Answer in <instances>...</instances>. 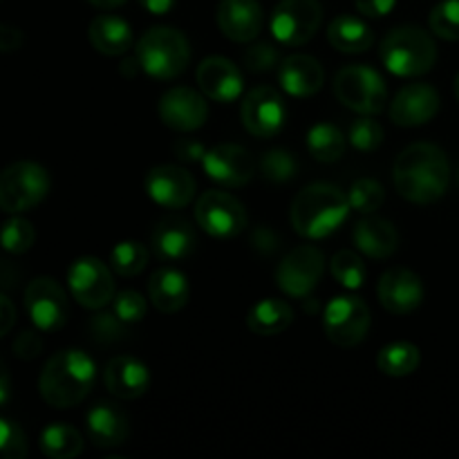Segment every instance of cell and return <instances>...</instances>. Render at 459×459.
Returning <instances> with one entry per match:
<instances>
[{
    "instance_id": "cell-1",
    "label": "cell",
    "mask_w": 459,
    "mask_h": 459,
    "mask_svg": "<svg viewBox=\"0 0 459 459\" xmlns=\"http://www.w3.org/2000/svg\"><path fill=\"white\" fill-rule=\"evenodd\" d=\"M394 188L412 204H433L446 193L451 164L446 152L429 142L411 143L399 152L393 169Z\"/></svg>"
},
{
    "instance_id": "cell-2",
    "label": "cell",
    "mask_w": 459,
    "mask_h": 459,
    "mask_svg": "<svg viewBox=\"0 0 459 459\" xmlns=\"http://www.w3.org/2000/svg\"><path fill=\"white\" fill-rule=\"evenodd\" d=\"M97 379L92 357L79 348H67L48 359L39 377V393L48 406L65 411L83 402Z\"/></svg>"
},
{
    "instance_id": "cell-3",
    "label": "cell",
    "mask_w": 459,
    "mask_h": 459,
    "mask_svg": "<svg viewBox=\"0 0 459 459\" xmlns=\"http://www.w3.org/2000/svg\"><path fill=\"white\" fill-rule=\"evenodd\" d=\"M350 200L339 186L314 182L305 186L291 202V227L307 240H323L332 236L348 220Z\"/></svg>"
},
{
    "instance_id": "cell-4",
    "label": "cell",
    "mask_w": 459,
    "mask_h": 459,
    "mask_svg": "<svg viewBox=\"0 0 459 459\" xmlns=\"http://www.w3.org/2000/svg\"><path fill=\"white\" fill-rule=\"evenodd\" d=\"M381 61L394 76H421L437 61V45L433 36L417 25H399L381 40Z\"/></svg>"
},
{
    "instance_id": "cell-5",
    "label": "cell",
    "mask_w": 459,
    "mask_h": 459,
    "mask_svg": "<svg viewBox=\"0 0 459 459\" xmlns=\"http://www.w3.org/2000/svg\"><path fill=\"white\" fill-rule=\"evenodd\" d=\"M142 72L157 81H170L191 63V45L179 30L169 25L151 27L134 48Z\"/></svg>"
},
{
    "instance_id": "cell-6",
    "label": "cell",
    "mask_w": 459,
    "mask_h": 459,
    "mask_svg": "<svg viewBox=\"0 0 459 459\" xmlns=\"http://www.w3.org/2000/svg\"><path fill=\"white\" fill-rule=\"evenodd\" d=\"M52 188L49 173L36 161H13L0 170V211L21 215L36 209Z\"/></svg>"
},
{
    "instance_id": "cell-7",
    "label": "cell",
    "mask_w": 459,
    "mask_h": 459,
    "mask_svg": "<svg viewBox=\"0 0 459 459\" xmlns=\"http://www.w3.org/2000/svg\"><path fill=\"white\" fill-rule=\"evenodd\" d=\"M334 94L339 101L359 115H379L388 106V88L375 67L345 65L334 79Z\"/></svg>"
},
{
    "instance_id": "cell-8",
    "label": "cell",
    "mask_w": 459,
    "mask_h": 459,
    "mask_svg": "<svg viewBox=\"0 0 459 459\" xmlns=\"http://www.w3.org/2000/svg\"><path fill=\"white\" fill-rule=\"evenodd\" d=\"M323 22V7L318 0H281L269 18V30L278 43L299 48L316 36Z\"/></svg>"
},
{
    "instance_id": "cell-9",
    "label": "cell",
    "mask_w": 459,
    "mask_h": 459,
    "mask_svg": "<svg viewBox=\"0 0 459 459\" xmlns=\"http://www.w3.org/2000/svg\"><path fill=\"white\" fill-rule=\"evenodd\" d=\"M372 325L370 307L357 296H336L325 305L323 330L339 348H354L363 343Z\"/></svg>"
},
{
    "instance_id": "cell-10",
    "label": "cell",
    "mask_w": 459,
    "mask_h": 459,
    "mask_svg": "<svg viewBox=\"0 0 459 459\" xmlns=\"http://www.w3.org/2000/svg\"><path fill=\"white\" fill-rule=\"evenodd\" d=\"M67 287L72 299L85 309H101L115 300V276L110 264L94 255H83L70 264Z\"/></svg>"
},
{
    "instance_id": "cell-11",
    "label": "cell",
    "mask_w": 459,
    "mask_h": 459,
    "mask_svg": "<svg viewBox=\"0 0 459 459\" xmlns=\"http://www.w3.org/2000/svg\"><path fill=\"white\" fill-rule=\"evenodd\" d=\"M195 220L202 231L218 240L240 236L247 229V211L238 197L227 191L202 193L195 204Z\"/></svg>"
},
{
    "instance_id": "cell-12",
    "label": "cell",
    "mask_w": 459,
    "mask_h": 459,
    "mask_svg": "<svg viewBox=\"0 0 459 459\" xmlns=\"http://www.w3.org/2000/svg\"><path fill=\"white\" fill-rule=\"evenodd\" d=\"M325 269V255L314 245H299L278 264L276 282L282 294L291 299H307L316 290Z\"/></svg>"
},
{
    "instance_id": "cell-13",
    "label": "cell",
    "mask_w": 459,
    "mask_h": 459,
    "mask_svg": "<svg viewBox=\"0 0 459 459\" xmlns=\"http://www.w3.org/2000/svg\"><path fill=\"white\" fill-rule=\"evenodd\" d=\"M25 309L30 314V321L40 332L61 330L70 316L65 290L49 276H39L27 285Z\"/></svg>"
},
{
    "instance_id": "cell-14",
    "label": "cell",
    "mask_w": 459,
    "mask_h": 459,
    "mask_svg": "<svg viewBox=\"0 0 459 459\" xmlns=\"http://www.w3.org/2000/svg\"><path fill=\"white\" fill-rule=\"evenodd\" d=\"M240 117L247 133L260 139H269L276 137L285 128L287 108L276 90L269 85H260L242 99Z\"/></svg>"
},
{
    "instance_id": "cell-15",
    "label": "cell",
    "mask_w": 459,
    "mask_h": 459,
    "mask_svg": "<svg viewBox=\"0 0 459 459\" xmlns=\"http://www.w3.org/2000/svg\"><path fill=\"white\" fill-rule=\"evenodd\" d=\"M157 112L164 126H169L175 133H193V130H200L209 119V103L204 94L197 90L178 85L164 92Z\"/></svg>"
},
{
    "instance_id": "cell-16",
    "label": "cell",
    "mask_w": 459,
    "mask_h": 459,
    "mask_svg": "<svg viewBox=\"0 0 459 459\" xmlns=\"http://www.w3.org/2000/svg\"><path fill=\"white\" fill-rule=\"evenodd\" d=\"M204 173L224 188H240L251 182L255 161L247 148L238 143H218L202 157Z\"/></svg>"
},
{
    "instance_id": "cell-17",
    "label": "cell",
    "mask_w": 459,
    "mask_h": 459,
    "mask_svg": "<svg viewBox=\"0 0 459 459\" xmlns=\"http://www.w3.org/2000/svg\"><path fill=\"white\" fill-rule=\"evenodd\" d=\"M146 193L155 204L164 209H184L195 197V178L186 169L175 164L155 166L143 179Z\"/></svg>"
},
{
    "instance_id": "cell-18",
    "label": "cell",
    "mask_w": 459,
    "mask_h": 459,
    "mask_svg": "<svg viewBox=\"0 0 459 459\" xmlns=\"http://www.w3.org/2000/svg\"><path fill=\"white\" fill-rule=\"evenodd\" d=\"M377 294L385 312L394 316H406L415 312L424 300V282L411 269L393 267L381 276Z\"/></svg>"
},
{
    "instance_id": "cell-19",
    "label": "cell",
    "mask_w": 459,
    "mask_h": 459,
    "mask_svg": "<svg viewBox=\"0 0 459 459\" xmlns=\"http://www.w3.org/2000/svg\"><path fill=\"white\" fill-rule=\"evenodd\" d=\"M439 112V94L429 83H411L390 101V119L402 128H415L435 119Z\"/></svg>"
},
{
    "instance_id": "cell-20",
    "label": "cell",
    "mask_w": 459,
    "mask_h": 459,
    "mask_svg": "<svg viewBox=\"0 0 459 459\" xmlns=\"http://www.w3.org/2000/svg\"><path fill=\"white\" fill-rule=\"evenodd\" d=\"M195 79L200 85V92L218 103L236 101L245 90L242 72L238 70L236 63L224 56H206L197 65Z\"/></svg>"
},
{
    "instance_id": "cell-21",
    "label": "cell",
    "mask_w": 459,
    "mask_h": 459,
    "mask_svg": "<svg viewBox=\"0 0 459 459\" xmlns=\"http://www.w3.org/2000/svg\"><path fill=\"white\" fill-rule=\"evenodd\" d=\"M218 27L233 43H251L264 25L263 4L258 0H220Z\"/></svg>"
},
{
    "instance_id": "cell-22",
    "label": "cell",
    "mask_w": 459,
    "mask_h": 459,
    "mask_svg": "<svg viewBox=\"0 0 459 459\" xmlns=\"http://www.w3.org/2000/svg\"><path fill=\"white\" fill-rule=\"evenodd\" d=\"M152 251L164 263H182L197 249V236L193 224L182 215H170L157 222L151 236Z\"/></svg>"
},
{
    "instance_id": "cell-23",
    "label": "cell",
    "mask_w": 459,
    "mask_h": 459,
    "mask_svg": "<svg viewBox=\"0 0 459 459\" xmlns=\"http://www.w3.org/2000/svg\"><path fill=\"white\" fill-rule=\"evenodd\" d=\"M103 384L112 397L121 399V402H133L148 393L151 372H148L146 363L124 354V357H115L106 363Z\"/></svg>"
},
{
    "instance_id": "cell-24",
    "label": "cell",
    "mask_w": 459,
    "mask_h": 459,
    "mask_svg": "<svg viewBox=\"0 0 459 459\" xmlns=\"http://www.w3.org/2000/svg\"><path fill=\"white\" fill-rule=\"evenodd\" d=\"M88 439L97 448H119L128 442L130 424L128 415L112 402H99L85 415Z\"/></svg>"
},
{
    "instance_id": "cell-25",
    "label": "cell",
    "mask_w": 459,
    "mask_h": 459,
    "mask_svg": "<svg viewBox=\"0 0 459 459\" xmlns=\"http://www.w3.org/2000/svg\"><path fill=\"white\" fill-rule=\"evenodd\" d=\"M278 81L282 90L296 99L314 97L323 88L325 72L321 61L309 54H291L278 65Z\"/></svg>"
},
{
    "instance_id": "cell-26",
    "label": "cell",
    "mask_w": 459,
    "mask_h": 459,
    "mask_svg": "<svg viewBox=\"0 0 459 459\" xmlns=\"http://www.w3.org/2000/svg\"><path fill=\"white\" fill-rule=\"evenodd\" d=\"M352 240L363 255L375 260H388L399 249V233L394 224L375 213L354 224Z\"/></svg>"
},
{
    "instance_id": "cell-27",
    "label": "cell",
    "mask_w": 459,
    "mask_h": 459,
    "mask_svg": "<svg viewBox=\"0 0 459 459\" xmlns=\"http://www.w3.org/2000/svg\"><path fill=\"white\" fill-rule=\"evenodd\" d=\"M148 296L152 307L161 314H175L186 307L191 299V285L179 269L161 267L148 281Z\"/></svg>"
},
{
    "instance_id": "cell-28",
    "label": "cell",
    "mask_w": 459,
    "mask_h": 459,
    "mask_svg": "<svg viewBox=\"0 0 459 459\" xmlns=\"http://www.w3.org/2000/svg\"><path fill=\"white\" fill-rule=\"evenodd\" d=\"M88 39L92 48L106 56H121L133 48V30L128 21L112 13H103L90 22Z\"/></svg>"
},
{
    "instance_id": "cell-29",
    "label": "cell",
    "mask_w": 459,
    "mask_h": 459,
    "mask_svg": "<svg viewBox=\"0 0 459 459\" xmlns=\"http://www.w3.org/2000/svg\"><path fill=\"white\" fill-rule=\"evenodd\" d=\"M327 40L334 49L345 54H361L375 45L370 25L357 16H336L327 27Z\"/></svg>"
},
{
    "instance_id": "cell-30",
    "label": "cell",
    "mask_w": 459,
    "mask_h": 459,
    "mask_svg": "<svg viewBox=\"0 0 459 459\" xmlns=\"http://www.w3.org/2000/svg\"><path fill=\"white\" fill-rule=\"evenodd\" d=\"M294 323V309L281 299H264L247 314V325L258 336L282 334Z\"/></svg>"
},
{
    "instance_id": "cell-31",
    "label": "cell",
    "mask_w": 459,
    "mask_h": 459,
    "mask_svg": "<svg viewBox=\"0 0 459 459\" xmlns=\"http://www.w3.org/2000/svg\"><path fill=\"white\" fill-rule=\"evenodd\" d=\"M40 451L49 459H72L79 457L83 451V437L79 430L70 424H49L48 429L40 433Z\"/></svg>"
},
{
    "instance_id": "cell-32",
    "label": "cell",
    "mask_w": 459,
    "mask_h": 459,
    "mask_svg": "<svg viewBox=\"0 0 459 459\" xmlns=\"http://www.w3.org/2000/svg\"><path fill=\"white\" fill-rule=\"evenodd\" d=\"M421 352L415 343L408 341H397L385 348L379 350L377 354V368L381 375L385 377H408L420 368Z\"/></svg>"
},
{
    "instance_id": "cell-33",
    "label": "cell",
    "mask_w": 459,
    "mask_h": 459,
    "mask_svg": "<svg viewBox=\"0 0 459 459\" xmlns=\"http://www.w3.org/2000/svg\"><path fill=\"white\" fill-rule=\"evenodd\" d=\"M348 137L334 124H316L307 133L309 155L323 164H334L345 155Z\"/></svg>"
},
{
    "instance_id": "cell-34",
    "label": "cell",
    "mask_w": 459,
    "mask_h": 459,
    "mask_svg": "<svg viewBox=\"0 0 459 459\" xmlns=\"http://www.w3.org/2000/svg\"><path fill=\"white\" fill-rule=\"evenodd\" d=\"M148 264V249L134 240H124L110 251V269L117 276L133 278Z\"/></svg>"
},
{
    "instance_id": "cell-35",
    "label": "cell",
    "mask_w": 459,
    "mask_h": 459,
    "mask_svg": "<svg viewBox=\"0 0 459 459\" xmlns=\"http://www.w3.org/2000/svg\"><path fill=\"white\" fill-rule=\"evenodd\" d=\"M36 242V229L22 215H12L7 222L0 227V247H3L7 254L21 255L34 247Z\"/></svg>"
},
{
    "instance_id": "cell-36",
    "label": "cell",
    "mask_w": 459,
    "mask_h": 459,
    "mask_svg": "<svg viewBox=\"0 0 459 459\" xmlns=\"http://www.w3.org/2000/svg\"><path fill=\"white\" fill-rule=\"evenodd\" d=\"M330 272L332 276H334V281L339 282V285L348 287V290H359V287H363V282H366L368 278V269L363 258L357 251L350 249L334 254V258H332L330 263Z\"/></svg>"
},
{
    "instance_id": "cell-37",
    "label": "cell",
    "mask_w": 459,
    "mask_h": 459,
    "mask_svg": "<svg viewBox=\"0 0 459 459\" xmlns=\"http://www.w3.org/2000/svg\"><path fill=\"white\" fill-rule=\"evenodd\" d=\"M296 170H299V161H296L294 152L285 151V148H273L260 157V173L267 182H290L296 178Z\"/></svg>"
},
{
    "instance_id": "cell-38",
    "label": "cell",
    "mask_w": 459,
    "mask_h": 459,
    "mask_svg": "<svg viewBox=\"0 0 459 459\" xmlns=\"http://www.w3.org/2000/svg\"><path fill=\"white\" fill-rule=\"evenodd\" d=\"M348 200L350 209L357 211V213L361 215H370L381 209V204H384L385 200V191L377 179L363 178L352 184V188H350L348 193Z\"/></svg>"
},
{
    "instance_id": "cell-39",
    "label": "cell",
    "mask_w": 459,
    "mask_h": 459,
    "mask_svg": "<svg viewBox=\"0 0 459 459\" xmlns=\"http://www.w3.org/2000/svg\"><path fill=\"white\" fill-rule=\"evenodd\" d=\"M430 31L444 40H459V0H442L429 16Z\"/></svg>"
},
{
    "instance_id": "cell-40",
    "label": "cell",
    "mask_w": 459,
    "mask_h": 459,
    "mask_svg": "<svg viewBox=\"0 0 459 459\" xmlns=\"http://www.w3.org/2000/svg\"><path fill=\"white\" fill-rule=\"evenodd\" d=\"M350 146L361 152H375L384 143V128L372 115H363L361 119L352 121L348 133Z\"/></svg>"
},
{
    "instance_id": "cell-41",
    "label": "cell",
    "mask_w": 459,
    "mask_h": 459,
    "mask_svg": "<svg viewBox=\"0 0 459 459\" xmlns=\"http://www.w3.org/2000/svg\"><path fill=\"white\" fill-rule=\"evenodd\" d=\"M27 455V435L12 420L0 417V459H22Z\"/></svg>"
},
{
    "instance_id": "cell-42",
    "label": "cell",
    "mask_w": 459,
    "mask_h": 459,
    "mask_svg": "<svg viewBox=\"0 0 459 459\" xmlns=\"http://www.w3.org/2000/svg\"><path fill=\"white\" fill-rule=\"evenodd\" d=\"M115 314L124 323H137L146 316V299L134 290L115 294Z\"/></svg>"
},
{
    "instance_id": "cell-43",
    "label": "cell",
    "mask_w": 459,
    "mask_h": 459,
    "mask_svg": "<svg viewBox=\"0 0 459 459\" xmlns=\"http://www.w3.org/2000/svg\"><path fill=\"white\" fill-rule=\"evenodd\" d=\"M245 65L249 72H267L281 65V54L272 43L249 45L245 52Z\"/></svg>"
},
{
    "instance_id": "cell-44",
    "label": "cell",
    "mask_w": 459,
    "mask_h": 459,
    "mask_svg": "<svg viewBox=\"0 0 459 459\" xmlns=\"http://www.w3.org/2000/svg\"><path fill=\"white\" fill-rule=\"evenodd\" d=\"M126 325L128 323L121 321L117 314H97L90 321V332L99 343H112V341H119L121 334H126Z\"/></svg>"
},
{
    "instance_id": "cell-45",
    "label": "cell",
    "mask_w": 459,
    "mask_h": 459,
    "mask_svg": "<svg viewBox=\"0 0 459 459\" xmlns=\"http://www.w3.org/2000/svg\"><path fill=\"white\" fill-rule=\"evenodd\" d=\"M40 352H43V336H40V330H25L13 341V354L21 361H31Z\"/></svg>"
},
{
    "instance_id": "cell-46",
    "label": "cell",
    "mask_w": 459,
    "mask_h": 459,
    "mask_svg": "<svg viewBox=\"0 0 459 459\" xmlns=\"http://www.w3.org/2000/svg\"><path fill=\"white\" fill-rule=\"evenodd\" d=\"M397 0H354V7L366 18H384L394 9Z\"/></svg>"
},
{
    "instance_id": "cell-47",
    "label": "cell",
    "mask_w": 459,
    "mask_h": 459,
    "mask_svg": "<svg viewBox=\"0 0 459 459\" xmlns=\"http://www.w3.org/2000/svg\"><path fill=\"white\" fill-rule=\"evenodd\" d=\"M22 43H25V34L16 25L0 22V54L18 52L22 48Z\"/></svg>"
},
{
    "instance_id": "cell-48",
    "label": "cell",
    "mask_w": 459,
    "mask_h": 459,
    "mask_svg": "<svg viewBox=\"0 0 459 459\" xmlns=\"http://www.w3.org/2000/svg\"><path fill=\"white\" fill-rule=\"evenodd\" d=\"M16 325V307L7 296L0 294V339L7 336Z\"/></svg>"
},
{
    "instance_id": "cell-49",
    "label": "cell",
    "mask_w": 459,
    "mask_h": 459,
    "mask_svg": "<svg viewBox=\"0 0 459 459\" xmlns=\"http://www.w3.org/2000/svg\"><path fill=\"white\" fill-rule=\"evenodd\" d=\"M175 152H178L179 160L184 161H202L206 151L202 143L193 142V139H179V142L175 143Z\"/></svg>"
},
{
    "instance_id": "cell-50",
    "label": "cell",
    "mask_w": 459,
    "mask_h": 459,
    "mask_svg": "<svg viewBox=\"0 0 459 459\" xmlns=\"http://www.w3.org/2000/svg\"><path fill=\"white\" fill-rule=\"evenodd\" d=\"M137 3L152 16H164V13L173 12L178 0H137Z\"/></svg>"
},
{
    "instance_id": "cell-51",
    "label": "cell",
    "mask_w": 459,
    "mask_h": 459,
    "mask_svg": "<svg viewBox=\"0 0 459 459\" xmlns=\"http://www.w3.org/2000/svg\"><path fill=\"white\" fill-rule=\"evenodd\" d=\"M12 399V375H9L7 363L0 359V408L7 406Z\"/></svg>"
},
{
    "instance_id": "cell-52",
    "label": "cell",
    "mask_w": 459,
    "mask_h": 459,
    "mask_svg": "<svg viewBox=\"0 0 459 459\" xmlns=\"http://www.w3.org/2000/svg\"><path fill=\"white\" fill-rule=\"evenodd\" d=\"M88 3L92 4V7L103 9V12H108V9H117V7H121V4H124L126 0H88Z\"/></svg>"
},
{
    "instance_id": "cell-53",
    "label": "cell",
    "mask_w": 459,
    "mask_h": 459,
    "mask_svg": "<svg viewBox=\"0 0 459 459\" xmlns=\"http://www.w3.org/2000/svg\"><path fill=\"white\" fill-rule=\"evenodd\" d=\"M455 97H457V101H459V74L455 76Z\"/></svg>"
},
{
    "instance_id": "cell-54",
    "label": "cell",
    "mask_w": 459,
    "mask_h": 459,
    "mask_svg": "<svg viewBox=\"0 0 459 459\" xmlns=\"http://www.w3.org/2000/svg\"><path fill=\"white\" fill-rule=\"evenodd\" d=\"M457 182H459V173H457Z\"/></svg>"
}]
</instances>
